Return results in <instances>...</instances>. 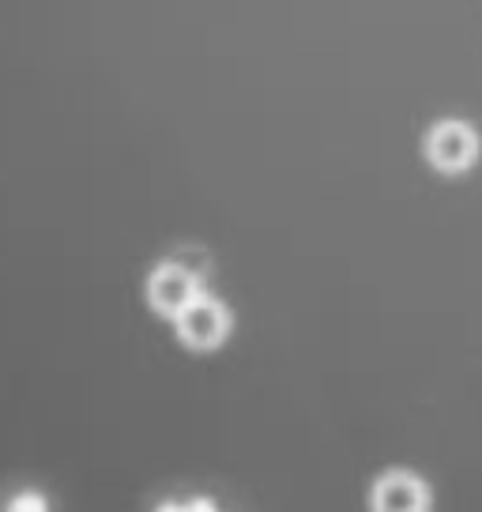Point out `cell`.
<instances>
[{
	"instance_id": "6da1fadb",
	"label": "cell",
	"mask_w": 482,
	"mask_h": 512,
	"mask_svg": "<svg viewBox=\"0 0 482 512\" xmlns=\"http://www.w3.org/2000/svg\"><path fill=\"white\" fill-rule=\"evenodd\" d=\"M479 159V132L467 121H437L426 132V162L441 174H464Z\"/></svg>"
},
{
	"instance_id": "277c9868",
	"label": "cell",
	"mask_w": 482,
	"mask_h": 512,
	"mask_svg": "<svg viewBox=\"0 0 482 512\" xmlns=\"http://www.w3.org/2000/svg\"><path fill=\"white\" fill-rule=\"evenodd\" d=\"M370 505L373 512H426L430 509V490L411 471H388L385 479H377V486H373Z\"/></svg>"
},
{
	"instance_id": "5b68a950",
	"label": "cell",
	"mask_w": 482,
	"mask_h": 512,
	"mask_svg": "<svg viewBox=\"0 0 482 512\" xmlns=\"http://www.w3.org/2000/svg\"><path fill=\"white\" fill-rule=\"evenodd\" d=\"M12 512H46V501L38 494H23L12 501Z\"/></svg>"
},
{
	"instance_id": "8992f818",
	"label": "cell",
	"mask_w": 482,
	"mask_h": 512,
	"mask_svg": "<svg viewBox=\"0 0 482 512\" xmlns=\"http://www.w3.org/2000/svg\"><path fill=\"white\" fill-rule=\"evenodd\" d=\"M189 512H215V509H211V501H193V509Z\"/></svg>"
},
{
	"instance_id": "3957f363",
	"label": "cell",
	"mask_w": 482,
	"mask_h": 512,
	"mask_svg": "<svg viewBox=\"0 0 482 512\" xmlns=\"http://www.w3.org/2000/svg\"><path fill=\"white\" fill-rule=\"evenodd\" d=\"M200 294H204L200 290V275L189 272L181 260H162L159 268L151 272V279H147V302H151V309L159 317L174 320Z\"/></svg>"
},
{
	"instance_id": "7a4b0ae2",
	"label": "cell",
	"mask_w": 482,
	"mask_h": 512,
	"mask_svg": "<svg viewBox=\"0 0 482 512\" xmlns=\"http://www.w3.org/2000/svg\"><path fill=\"white\" fill-rule=\"evenodd\" d=\"M174 328L189 351H215L226 339V332H230V313L215 298L200 294L177 313Z\"/></svg>"
}]
</instances>
